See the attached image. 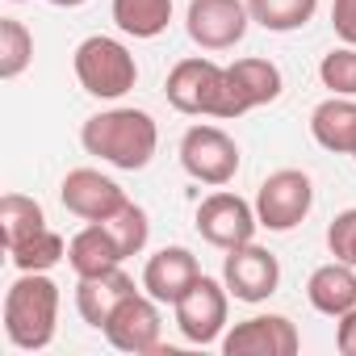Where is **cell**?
<instances>
[{"mask_svg": "<svg viewBox=\"0 0 356 356\" xmlns=\"http://www.w3.org/2000/svg\"><path fill=\"white\" fill-rule=\"evenodd\" d=\"M101 227L113 235V243H118L122 256H138V252L147 248V239H151V218H147V210L134 206V202H126V206H122L118 214H109Z\"/></svg>", "mask_w": 356, "mask_h": 356, "instance_id": "obj_25", "label": "cell"}, {"mask_svg": "<svg viewBox=\"0 0 356 356\" xmlns=\"http://www.w3.org/2000/svg\"><path fill=\"white\" fill-rule=\"evenodd\" d=\"M298 348L302 335L285 314H252L222 335L227 356H293Z\"/></svg>", "mask_w": 356, "mask_h": 356, "instance_id": "obj_14", "label": "cell"}, {"mask_svg": "<svg viewBox=\"0 0 356 356\" xmlns=\"http://www.w3.org/2000/svg\"><path fill=\"white\" fill-rule=\"evenodd\" d=\"M222 285L231 289L235 302H248V306L268 302L277 293V285H281V264H277V256L268 248H260L252 239V243L231 248L222 256Z\"/></svg>", "mask_w": 356, "mask_h": 356, "instance_id": "obj_10", "label": "cell"}, {"mask_svg": "<svg viewBox=\"0 0 356 356\" xmlns=\"http://www.w3.org/2000/svg\"><path fill=\"white\" fill-rule=\"evenodd\" d=\"M331 30L339 42L356 47V0H335L331 5Z\"/></svg>", "mask_w": 356, "mask_h": 356, "instance_id": "obj_28", "label": "cell"}, {"mask_svg": "<svg viewBox=\"0 0 356 356\" xmlns=\"http://www.w3.org/2000/svg\"><path fill=\"white\" fill-rule=\"evenodd\" d=\"M9 260L17 264V273H51L59 260H67V243H63L59 231L42 227L38 235H30L26 243H17L9 252Z\"/></svg>", "mask_w": 356, "mask_h": 356, "instance_id": "obj_23", "label": "cell"}, {"mask_svg": "<svg viewBox=\"0 0 356 356\" xmlns=\"http://www.w3.org/2000/svg\"><path fill=\"white\" fill-rule=\"evenodd\" d=\"M72 67H76L80 88L97 101H118L138 84V63H134L130 47L109 38V34L84 38L72 55Z\"/></svg>", "mask_w": 356, "mask_h": 356, "instance_id": "obj_3", "label": "cell"}, {"mask_svg": "<svg viewBox=\"0 0 356 356\" xmlns=\"http://www.w3.org/2000/svg\"><path fill=\"white\" fill-rule=\"evenodd\" d=\"M176 310V327H181V335L189 343H214L227 335V314H231V289L214 277H197L189 285V293L172 306Z\"/></svg>", "mask_w": 356, "mask_h": 356, "instance_id": "obj_7", "label": "cell"}, {"mask_svg": "<svg viewBox=\"0 0 356 356\" xmlns=\"http://www.w3.org/2000/svg\"><path fill=\"white\" fill-rule=\"evenodd\" d=\"M222 80H227V67H218L206 55H193V59H181L168 72L163 92H168V105L176 113L218 118V109H222Z\"/></svg>", "mask_w": 356, "mask_h": 356, "instance_id": "obj_5", "label": "cell"}, {"mask_svg": "<svg viewBox=\"0 0 356 356\" xmlns=\"http://www.w3.org/2000/svg\"><path fill=\"white\" fill-rule=\"evenodd\" d=\"M306 298L318 314L327 318H339L348 310H356V268L343 264V260H331V264H318L306 281Z\"/></svg>", "mask_w": 356, "mask_h": 356, "instance_id": "obj_17", "label": "cell"}, {"mask_svg": "<svg viewBox=\"0 0 356 356\" xmlns=\"http://www.w3.org/2000/svg\"><path fill=\"white\" fill-rule=\"evenodd\" d=\"M327 248H331L335 260H343V264L356 268V210H343V214L331 218V227H327Z\"/></svg>", "mask_w": 356, "mask_h": 356, "instance_id": "obj_27", "label": "cell"}, {"mask_svg": "<svg viewBox=\"0 0 356 356\" xmlns=\"http://www.w3.org/2000/svg\"><path fill=\"white\" fill-rule=\"evenodd\" d=\"M51 5H55V9H80L84 0H51Z\"/></svg>", "mask_w": 356, "mask_h": 356, "instance_id": "obj_30", "label": "cell"}, {"mask_svg": "<svg viewBox=\"0 0 356 356\" xmlns=\"http://www.w3.org/2000/svg\"><path fill=\"white\" fill-rule=\"evenodd\" d=\"M256 227H260L256 206H248L239 193L218 189V193H210V197L197 206V235H202L210 248H222V252L243 248V243L256 239Z\"/></svg>", "mask_w": 356, "mask_h": 356, "instance_id": "obj_11", "label": "cell"}, {"mask_svg": "<svg viewBox=\"0 0 356 356\" xmlns=\"http://www.w3.org/2000/svg\"><path fill=\"white\" fill-rule=\"evenodd\" d=\"M318 80H323V88H331V97H356V47L343 42L331 55H323Z\"/></svg>", "mask_w": 356, "mask_h": 356, "instance_id": "obj_26", "label": "cell"}, {"mask_svg": "<svg viewBox=\"0 0 356 356\" xmlns=\"http://www.w3.org/2000/svg\"><path fill=\"white\" fill-rule=\"evenodd\" d=\"M285 80H281V67L268 63V59H235L227 67V80H222V109L218 118L231 122V118H243L248 109H260V105H273L281 97Z\"/></svg>", "mask_w": 356, "mask_h": 356, "instance_id": "obj_8", "label": "cell"}, {"mask_svg": "<svg viewBox=\"0 0 356 356\" xmlns=\"http://www.w3.org/2000/svg\"><path fill=\"white\" fill-rule=\"evenodd\" d=\"M181 168L193 181H202L210 189H222L239 172V143L222 126H210V122L189 126L185 138H181Z\"/></svg>", "mask_w": 356, "mask_h": 356, "instance_id": "obj_4", "label": "cell"}, {"mask_svg": "<svg viewBox=\"0 0 356 356\" xmlns=\"http://www.w3.org/2000/svg\"><path fill=\"white\" fill-rule=\"evenodd\" d=\"M59 285L47 273H22L5 293V339L22 352H42L55 339Z\"/></svg>", "mask_w": 356, "mask_h": 356, "instance_id": "obj_2", "label": "cell"}, {"mask_svg": "<svg viewBox=\"0 0 356 356\" xmlns=\"http://www.w3.org/2000/svg\"><path fill=\"white\" fill-rule=\"evenodd\" d=\"M335 323H339V327H335V348H339L343 356H356V310L339 314Z\"/></svg>", "mask_w": 356, "mask_h": 356, "instance_id": "obj_29", "label": "cell"}, {"mask_svg": "<svg viewBox=\"0 0 356 356\" xmlns=\"http://www.w3.org/2000/svg\"><path fill=\"white\" fill-rule=\"evenodd\" d=\"M248 26H252L248 0H189L185 30H189L193 47H202V51H231V47H239Z\"/></svg>", "mask_w": 356, "mask_h": 356, "instance_id": "obj_9", "label": "cell"}, {"mask_svg": "<svg viewBox=\"0 0 356 356\" xmlns=\"http://www.w3.org/2000/svg\"><path fill=\"white\" fill-rule=\"evenodd\" d=\"M42 227H47V214H42V206L34 197H26V193H5L0 197V239H5V252L26 243Z\"/></svg>", "mask_w": 356, "mask_h": 356, "instance_id": "obj_21", "label": "cell"}, {"mask_svg": "<svg viewBox=\"0 0 356 356\" xmlns=\"http://www.w3.org/2000/svg\"><path fill=\"white\" fill-rule=\"evenodd\" d=\"M34 63V34L17 17H0V80H17Z\"/></svg>", "mask_w": 356, "mask_h": 356, "instance_id": "obj_24", "label": "cell"}, {"mask_svg": "<svg viewBox=\"0 0 356 356\" xmlns=\"http://www.w3.org/2000/svg\"><path fill=\"white\" fill-rule=\"evenodd\" d=\"M310 134L323 151L352 155L356 147V101L352 97H327L310 109Z\"/></svg>", "mask_w": 356, "mask_h": 356, "instance_id": "obj_18", "label": "cell"}, {"mask_svg": "<svg viewBox=\"0 0 356 356\" xmlns=\"http://www.w3.org/2000/svg\"><path fill=\"white\" fill-rule=\"evenodd\" d=\"M352 159H356V147H352Z\"/></svg>", "mask_w": 356, "mask_h": 356, "instance_id": "obj_31", "label": "cell"}, {"mask_svg": "<svg viewBox=\"0 0 356 356\" xmlns=\"http://www.w3.org/2000/svg\"><path fill=\"white\" fill-rule=\"evenodd\" d=\"M130 293H134V277L122 273V264H118V268H109V273L80 277V285H76V310H80V318H84L88 327L101 331V327L109 323V314H113Z\"/></svg>", "mask_w": 356, "mask_h": 356, "instance_id": "obj_16", "label": "cell"}, {"mask_svg": "<svg viewBox=\"0 0 356 356\" xmlns=\"http://www.w3.org/2000/svg\"><path fill=\"white\" fill-rule=\"evenodd\" d=\"M13 5H22V0H13Z\"/></svg>", "mask_w": 356, "mask_h": 356, "instance_id": "obj_32", "label": "cell"}, {"mask_svg": "<svg viewBox=\"0 0 356 356\" xmlns=\"http://www.w3.org/2000/svg\"><path fill=\"white\" fill-rule=\"evenodd\" d=\"M105 339L118 348V352H130V356H143V352H155L159 339H163V314H159V302L143 289H134L113 314L109 323L101 327Z\"/></svg>", "mask_w": 356, "mask_h": 356, "instance_id": "obj_12", "label": "cell"}, {"mask_svg": "<svg viewBox=\"0 0 356 356\" xmlns=\"http://www.w3.org/2000/svg\"><path fill=\"white\" fill-rule=\"evenodd\" d=\"M318 9V0H248V13L256 26H264L268 34H293L302 30Z\"/></svg>", "mask_w": 356, "mask_h": 356, "instance_id": "obj_22", "label": "cell"}, {"mask_svg": "<svg viewBox=\"0 0 356 356\" xmlns=\"http://www.w3.org/2000/svg\"><path fill=\"white\" fill-rule=\"evenodd\" d=\"M113 22L130 38H159L172 22V0H113Z\"/></svg>", "mask_w": 356, "mask_h": 356, "instance_id": "obj_20", "label": "cell"}, {"mask_svg": "<svg viewBox=\"0 0 356 356\" xmlns=\"http://www.w3.org/2000/svg\"><path fill=\"white\" fill-rule=\"evenodd\" d=\"M310 206H314V185L302 168H281V172L264 176V185L256 189V218H260V227H268L277 235L302 227Z\"/></svg>", "mask_w": 356, "mask_h": 356, "instance_id": "obj_6", "label": "cell"}, {"mask_svg": "<svg viewBox=\"0 0 356 356\" xmlns=\"http://www.w3.org/2000/svg\"><path fill=\"white\" fill-rule=\"evenodd\" d=\"M126 256L118 252V243H113V235L101 227V222H88L84 231H76L72 235V243H67V264H72V273L76 277H97V273H109V268H118Z\"/></svg>", "mask_w": 356, "mask_h": 356, "instance_id": "obj_19", "label": "cell"}, {"mask_svg": "<svg viewBox=\"0 0 356 356\" xmlns=\"http://www.w3.org/2000/svg\"><path fill=\"white\" fill-rule=\"evenodd\" d=\"M80 143L101 163H113L122 172H143L155 159L159 126L147 109H105L80 126Z\"/></svg>", "mask_w": 356, "mask_h": 356, "instance_id": "obj_1", "label": "cell"}, {"mask_svg": "<svg viewBox=\"0 0 356 356\" xmlns=\"http://www.w3.org/2000/svg\"><path fill=\"white\" fill-rule=\"evenodd\" d=\"M59 202L67 214L84 218V222H105L109 214H118L130 197L122 193L118 181H109L105 172L97 168H72L63 176V185H59Z\"/></svg>", "mask_w": 356, "mask_h": 356, "instance_id": "obj_13", "label": "cell"}, {"mask_svg": "<svg viewBox=\"0 0 356 356\" xmlns=\"http://www.w3.org/2000/svg\"><path fill=\"white\" fill-rule=\"evenodd\" d=\"M202 277V264H197V256L189 252V248H159L151 260H147V268H143V289L155 298V302H168V306H176L185 293H189V285Z\"/></svg>", "mask_w": 356, "mask_h": 356, "instance_id": "obj_15", "label": "cell"}]
</instances>
